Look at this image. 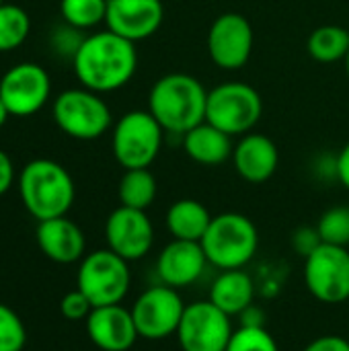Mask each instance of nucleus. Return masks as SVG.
Returning <instances> with one entry per match:
<instances>
[{"label":"nucleus","mask_w":349,"mask_h":351,"mask_svg":"<svg viewBox=\"0 0 349 351\" xmlns=\"http://www.w3.org/2000/svg\"><path fill=\"white\" fill-rule=\"evenodd\" d=\"M72 66L78 82L84 88L99 95L119 90L136 74V43L109 29L86 35L72 60Z\"/></svg>","instance_id":"nucleus-1"},{"label":"nucleus","mask_w":349,"mask_h":351,"mask_svg":"<svg viewBox=\"0 0 349 351\" xmlns=\"http://www.w3.org/2000/svg\"><path fill=\"white\" fill-rule=\"evenodd\" d=\"M208 90L191 74L171 72L160 76L148 93V111L167 134L185 136L206 121Z\"/></svg>","instance_id":"nucleus-2"},{"label":"nucleus","mask_w":349,"mask_h":351,"mask_svg":"<svg viewBox=\"0 0 349 351\" xmlns=\"http://www.w3.org/2000/svg\"><path fill=\"white\" fill-rule=\"evenodd\" d=\"M16 183L25 210L37 222L66 216L76 197L70 173L49 158H35L27 162Z\"/></svg>","instance_id":"nucleus-3"},{"label":"nucleus","mask_w":349,"mask_h":351,"mask_svg":"<svg viewBox=\"0 0 349 351\" xmlns=\"http://www.w3.org/2000/svg\"><path fill=\"white\" fill-rule=\"evenodd\" d=\"M259 232L251 218L239 212H222L212 218L208 232L202 239V249L208 263L226 269H243L257 253Z\"/></svg>","instance_id":"nucleus-4"},{"label":"nucleus","mask_w":349,"mask_h":351,"mask_svg":"<svg viewBox=\"0 0 349 351\" xmlns=\"http://www.w3.org/2000/svg\"><path fill=\"white\" fill-rule=\"evenodd\" d=\"M263 115V99L247 82L230 80L208 90L206 121L232 138H241L259 123Z\"/></svg>","instance_id":"nucleus-5"},{"label":"nucleus","mask_w":349,"mask_h":351,"mask_svg":"<svg viewBox=\"0 0 349 351\" xmlns=\"http://www.w3.org/2000/svg\"><path fill=\"white\" fill-rule=\"evenodd\" d=\"M165 140L163 125L146 109L123 113L113 125L111 148L115 160L128 169H150L156 160Z\"/></svg>","instance_id":"nucleus-6"},{"label":"nucleus","mask_w":349,"mask_h":351,"mask_svg":"<svg viewBox=\"0 0 349 351\" xmlns=\"http://www.w3.org/2000/svg\"><path fill=\"white\" fill-rule=\"evenodd\" d=\"M130 261L111 249H99L84 255L76 274V288L91 300L95 308L121 304L130 292Z\"/></svg>","instance_id":"nucleus-7"},{"label":"nucleus","mask_w":349,"mask_h":351,"mask_svg":"<svg viewBox=\"0 0 349 351\" xmlns=\"http://www.w3.org/2000/svg\"><path fill=\"white\" fill-rule=\"evenodd\" d=\"M51 113L56 125L74 140H97L105 136L113 123L105 99L84 86L60 93L53 99Z\"/></svg>","instance_id":"nucleus-8"},{"label":"nucleus","mask_w":349,"mask_h":351,"mask_svg":"<svg viewBox=\"0 0 349 351\" xmlns=\"http://www.w3.org/2000/svg\"><path fill=\"white\" fill-rule=\"evenodd\" d=\"M304 286L323 304L349 300V249L321 243L304 257Z\"/></svg>","instance_id":"nucleus-9"},{"label":"nucleus","mask_w":349,"mask_h":351,"mask_svg":"<svg viewBox=\"0 0 349 351\" xmlns=\"http://www.w3.org/2000/svg\"><path fill=\"white\" fill-rule=\"evenodd\" d=\"M185 306L187 304L183 302L179 290L158 284L144 290L130 311L138 335L148 341H160L171 335H177Z\"/></svg>","instance_id":"nucleus-10"},{"label":"nucleus","mask_w":349,"mask_h":351,"mask_svg":"<svg viewBox=\"0 0 349 351\" xmlns=\"http://www.w3.org/2000/svg\"><path fill=\"white\" fill-rule=\"evenodd\" d=\"M230 319L210 300L187 304L175 335L179 348L183 351H226L234 333Z\"/></svg>","instance_id":"nucleus-11"},{"label":"nucleus","mask_w":349,"mask_h":351,"mask_svg":"<svg viewBox=\"0 0 349 351\" xmlns=\"http://www.w3.org/2000/svg\"><path fill=\"white\" fill-rule=\"evenodd\" d=\"M51 97V78L35 62L14 64L0 78V99L12 117H31L39 113Z\"/></svg>","instance_id":"nucleus-12"},{"label":"nucleus","mask_w":349,"mask_h":351,"mask_svg":"<svg viewBox=\"0 0 349 351\" xmlns=\"http://www.w3.org/2000/svg\"><path fill=\"white\" fill-rule=\"evenodd\" d=\"M253 27L241 12H224L208 31L210 60L222 70H241L253 53Z\"/></svg>","instance_id":"nucleus-13"},{"label":"nucleus","mask_w":349,"mask_h":351,"mask_svg":"<svg viewBox=\"0 0 349 351\" xmlns=\"http://www.w3.org/2000/svg\"><path fill=\"white\" fill-rule=\"evenodd\" d=\"M105 239L107 249L132 263L150 253L154 245V226L144 210L119 206L105 222Z\"/></svg>","instance_id":"nucleus-14"},{"label":"nucleus","mask_w":349,"mask_h":351,"mask_svg":"<svg viewBox=\"0 0 349 351\" xmlns=\"http://www.w3.org/2000/svg\"><path fill=\"white\" fill-rule=\"evenodd\" d=\"M163 19V0H107V29L134 43L152 37Z\"/></svg>","instance_id":"nucleus-15"},{"label":"nucleus","mask_w":349,"mask_h":351,"mask_svg":"<svg viewBox=\"0 0 349 351\" xmlns=\"http://www.w3.org/2000/svg\"><path fill=\"white\" fill-rule=\"evenodd\" d=\"M208 265L202 243L173 239L156 259V276L160 284L181 290L195 284Z\"/></svg>","instance_id":"nucleus-16"},{"label":"nucleus","mask_w":349,"mask_h":351,"mask_svg":"<svg viewBox=\"0 0 349 351\" xmlns=\"http://www.w3.org/2000/svg\"><path fill=\"white\" fill-rule=\"evenodd\" d=\"M84 323L88 339L103 351H128L140 339L132 311L121 304L97 306Z\"/></svg>","instance_id":"nucleus-17"},{"label":"nucleus","mask_w":349,"mask_h":351,"mask_svg":"<svg viewBox=\"0 0 349 351\" xmlns=\"http://www.w3.org/2000/svg\"><path fill=\"white\" fill-rule=\"evenodd\" d=\"M232 165L243 181L259 185L276 175L280 165V150L276 142L265 134L249 132L234 144Z\"/></svg>","instance_id":"nucleus-18"},{"label":"nucleus","mask_w":349,"mask_h":351,"mask_svg":"<svg viewBox=\"0 0 349 351\" xmlns=\"http://www.w3.org/2000/svg\"><path fill=\"white\" fill-rule=\"evenodd\" d=\"M35 239L43 255L56 263L70 265L82 261L86 239L76 222L66 216L41 220L35 230Z\"/></svg>","instance_id":"nucleus-19"},{"label":"nucleus","mask_w":349,"mask_h":351,"mask_svg":"<svg viewBox=\"0 0 349 351\" xmlns=\"http://www.w3.org/2000/svg\"><path fill=\"white\" fill-rule=\"evenodd\" d=\"M181 138L185 154L202 167H220L232 158V136L224 134L208 121L195 125Z\"/></svg>","instance_id":"nucleus-20"},{"label":"nucleus","mask_w":349,"mask_h":351,"mask_svg":"<svg viewBox=\"0 0 349 351\" xmlns=\"http://www.w3.org/2000/svg\"><path fill=\"white\" fill-rule=\"evenodd\" d=\"M208 300L214 302L228 317H241L255 300L253 278L243 269L220 271L210 288Z\"/></svg>","instance_id":"nucleus-21"},{"label":"nucleus","mask_w":349,"mask_h":351,"mask_svg":"<svg viewBox=\"0 0 349 351\" xmlns=\"http://www.w3.org/2000/svg\"><path fill=\"white\" fill-rule=\"evenodd\" d=\"M212 218L214 216L202 202L183 197V199H177L175 204H171V208L167 210L165 222H167V228L173 239L202 243L204 234L210 228Z\"/></svg>","instance_id":"nucleus-22"},{"label":"nucleus","mask_w":349,"mask_h":351,"mask_svg":"<svg viewBox=\"0 0 349 351\" xmlns=\"http://www.w3.org/2000/svg\"><path fill=\"white\" fill-rule=\"evenodd\" d=\"M158 193L156 177L150 173V169H128L117 187L119 204L134 210H148Z\"/></svg>","instance_id":"nucleus-23"},{"label":"nucleus","mask_w":349,"mask_h":351,"mask_svg":"<svg viewBox=\"0 0 349 351\" xmlns=\"http://www.w3.org/2000/svg\"><path fill=\"white\" fill-rule=\"evenodd\" d=\"M306 51L321 64H333L346 60L349 51V31L341 25L317 27L306 41Z\"/></svg>","instance_id":"nucleus-24"},{"label":"nucleus","mask_w":349,"mask_h":351,"mask_svg":"<svg viewBox=\"0 0 349 351\" xmlns=\"http://www.w3.org/2000/svg\"><path fill=\"white\" fill-rule=\"evenodd\" d=\"M31 33V16L19 4L0 6V53L21 47Z\"/></svg>","instance_id":"nucleus-25"},{"label":"nucleus","mask_w":349,"mask_h":351,"mask_svg":"<svg viewBox=\"0 0 349 351\" xmlns=\"http://www.w3.org/2000/svg\"><path fill=\"white\" fill-rule=\"evenodd\" d=\"M60 14L66 25L88 31L105 23L107 0H60Z\"/></svg>","instance_id":"nucleus-26"},{"label":"nucleus","mask_w":349,"mask_h":351,"mask_svg":"<svg viewBox=\"0 0 349 351\" xmlns=\"http://www.w3.org/2000/svg\"><path fill=\"white\" fill-rule=\"evenodd\" d=\"M317 232L325 245L349 247V206H333L325 210L317 222Z\"/></svg>","instance_id":"nucleus-27"},{"label":"nucleus","mask_w":349,"mask_h":351,"mask_svg":"<svg viewBox=\"0 0 349 351\" xmlns=\"http://www.w3.org/2000/svg\"><path fill=\"white\" fill-rule=\"evenodd\" d=\"M226 351H280L278 341L265 327H239Z\"/></svg>","instance_id":"nucleus-28"},{"label":"nucleus","mask_w":349,"mask_h":351,"mask_svg":"<svg viewBox=\"0 0 349 351\" xmlns=\"http://www.w3.org/2000/svg\"><path fill=\"white\" fill-rule=\"evenodd\" d=\"M27 343V329L21 317L0 302V351H23Z\"/></svg>","instance_id":"nucleus-29"},{"label":"nucleus","mask_w":349,"mask_h":351,"mask_svg":"<svg viewBox=\"0 0 349 351\" xmlns=\"http://www.w3.org/2000/svg\"><path fill=\"white\" fill-rule=\"evenodd\" d=\"M82 33H84V31L74 29V27H70V25L64 23L62 27H56V29L51 31L49 45H51V49H53L58 56L74 60L76 51L80 49V45H82V41H84V37H86V35H82Z\"/></svg>","instance_id":"nucleus-30"},{"label":"nucleus","mask_w":349,"mask_h":351,"mask_svg":"<svg viewBox=\"0 0 349 351\" xmlns=\"http://www.w3.org/2000/svg\"><path fill=\"white\" fill-rule=\"evenodd\" d=\"M93 308L95 306L91 304V300L78 288L68 292L60 302V313L68 321H86Z\"/></svg>","instance_id":"nucleus-31"},{"label":"nucleus","mask_w":349,"mask_h":351,"mask_svg":"<svg viewBox=\"0 0 349 351\" xmlns=\"http://www.w3.org/2000/svg\"><path fill=\"white\" fill-rule=\"evenodd\" d=\"M292 245L294 249L300 253V255H311L319 245H321V237L317 232V228H311V226H302L294 232L292 237Z\"/></svg>","instance_id":"nucleus-32"},{"label":"nucleus","mask_w":349,"mask_h":351,"mask_svg":"<svg viewBox=\"0 0 349 351\" xmlns=\"http://www.w3.org/2000/svg\"><path fill=\"white\" fill-rule=\"evenodd\" d=\"M304 351H349V339L341 335H321L313 339Z\"/></svg>","instance_id":"nucleus-33"},{"label":"nucleus","mask_w":349,"mask_h":351,"mask_svg":"<svg viewBox=\"0 0 349 351\" xmlns=\"http://www.w3.org/2000/svg\"><path fill=\"white\" fill-rule=\"evenodd\" d=\"M14 183V165L10 156L0 148V195H4Z\"/></svg>","instance_id":"nucleus-34"},{"label":"nucleus","mask_w":349,"mask_h":351,"mask_svg":"<svg viewBox=\"0 0 349 351\" xmlns=\"http://www.w3.org/2000/svg\"><path fill=\"white\" fill-rule=\"evenodd\" d=\"M335 175L339 183L349 191V142L341 148V152L335 158Z\"/></svg>","instance_id":"nucleus-35"},{"label":"nucleus","mask_w":349,"mask_h":351,"mask_svg":"<svg viewBox=\"0 0 349 351\" xmlns=\"http://www.w3.org/2000/svg\"><path fill=\"white\" fill-rule=\"evenodd\" d=\"M241 325L243 327H263V315L259 308H255L253 304L241 315Z\"/></svg>","instance_id":"nucleus-36"},{"label":"nucleus","mask_w":349,"mask_h":351,"mask_svg":"<svg viewBox=\"0 0 349 351\" xmlns=\"http://www.w3.org/2000/svg\"><path fill=\"white\" fill-rule=\"evenodd\" d=\"M10 117V113H8V109H6V105H4V101L0 99V128L6 123V119Z\"/></svg>","instance_id":"nucleus-37"},{"label":"nucleus","mask_w":349,"mask_h":351,"mask_svg":"<svg viewBox=\"0 0 349 351\" xmlns=\"http://www.w3.org/2000/svg\"><path fill=\"white\" fill-rule=\"evenodd\" d=\"M344 62H346V72H348V78H349V51H348V56H346V60H344Z\"/></svg>","instance_id":"nucleus-38"},{"label":"nucleus","mask_w":349,"mask_h":351,"mask_svg":"<svg viewBox=\"0 0 349 351\" xmlns=\"http://www.w3.org/2000/svg\"><path fill=\"white\" fill-rule=\"evenodd\" d=\"M2 4H4V0H0V6H2Z\"/></svg>","instance_id":"nucleus-39"}]
</instances>
